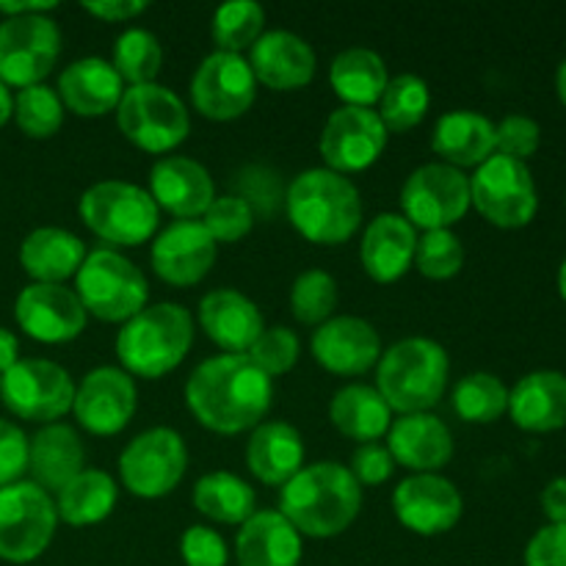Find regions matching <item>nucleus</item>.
I'll list each match as a JSON object with an SVG mask.
<instances>
[{
  "mask_svg": "<svg viewBox=\"0 0 566 566\" xmlns=\"http://www.w3.org/2000/svg\"><path fill=\"white\" fill-rule=\"evenodd\" d=\"M83 459L86 453L72 426L48 423L28 442V470L33 475V484L42 486L48 495L59 492L81 473Z\"/></svg>",
  "mask_w": 566,
  "mask_h": 566,
  "instance_id": "29",
  "label": "nucleus"
},
{
  "mask_svg": "<svg viewBox=\"0 0 566 566\" xmlns=\"http://www.w3.org/2000/svg\"><path fill=\"white\" fill-rule=\"evenodd\" d=\"M53 9H55L53 0H28V3H11V0H6V3H0V14H3V20H9V17L48 14V11Z\"/></svg>",
  "mask_w": 566,
  "mask_h": 566,
  "instance_id": "55",
  "label": "nucleus"
},
{
  "mask_svg": "<svg viewBox=\"0 0 566 566\" xmlns=\"http://www.w3.org/2000/svg\"><path fill=\"white\" fill-rule=\"evenodd\" d=\"M315 363L335 376H359L374 368L381 357V340L374 326L354 315H337L315 329Z\"/></svg>",
  "mask_w": 566,
  "mask_h": 566,
  "instance_id": "21",
  "label": "nucleus"
},
{
  "mask_svg": "<svg viewBox=\"0 0 566 566\" xmlns=\"http://www.w3.org/2000/svg\"><path fill=\"white\" fill-rule=\"evenodd\" d=\"M125 81L114 64L103 59H81L72 61L59 77V97L64 108L77 116H103L108 111L119 108Z\"/></svg>",
  "mask_w": 566,
  "mask_h": 566,
  "instance_id": "28",
  "label": "nucleus"
},
{
  "mask_svg": "<svg viewBox=\"0 0 566 566\" xmlns=\"http://www.w3.org/2000/svg\"><path fill=\"white\" fill-rule=\"evenodd\" d=\"M14 119L25 136L50 138L64 125V103L59 92L44 83L20 88L14 99Z\"/></svg>",
  "mask_w": 566,
  "mask_h": 566,
  "instance_id": "42",
  "label": "nucleus"
},
{
  "mask_svg": "<svg viewBox=\"0 0 566 566\" xmlns=\"http://www.w3.org/2000/svg\"><path fill=\"white\" fill-rule=\"evenodd\" d=\"M20 363V340L11 329L0 326V376Z\"/></svg>",
  "mask_w": 566,
  "mask_h": 566,
  "instance_id": "54",
  "label": "nucleus"
},
{
  "mask_svg": "<svg viewBox=\"0 0 566 566\" xmlns=\"http://www.w3.org/2000/svg\"><path fill=\"white\" fill-rule=\"evenodd\" d=\"M205 230L219 243H235L254 227V210L243 197H216L213 205L205 210Z\"/></svg>",
  "mask_w": 566,
  "mask_h": 566,
  "instance_id": "45",
  "label": "nucleus"
},
{
  "mask_svg": "<svg viewBox=\"0 0 566 566\" xmlns=\"http://www.w3.org/2000/svg\"><path fill=\"white\" fill-rule=\"evenodd\" d=\"M59 525L55 501L33 481L0 490V558L31 564L50 547Z\"/></svg>",
  "mask_w": 566,
  "mask_h": 566,
  "instance_id": "9",
  "label": "nucleus"
},
{
  "mask_svg": "<svg viewBox=\"0 0 566 566\" xmlns=\"http://www.w3.org/2000/svg\"><path fill=\"white\" fill-rule=\"evenodd\" d=\"M149 197L155 199L158 210L164 208L177 219L193 221L213 205L216 186L202 164L182 155H169L149 171Z\"/></svg>",
  "mask_w": 566,
  "mask_h": 566,
  "instance_id": "22",
  "label": "nucleus"
},
{
  "mask_svg": "<svg viewBox=\"0 0 566 566\" xmlns=\"http://www.w3.org/2000/svg\"><path fill=\"white\" fill-rule=\"evenodd\" d=\"M329 418L343 437L357 442H376L392 426V409L376 387L348 385L335 392L329 403Z\"/></svg>",
  "mask_w": 566,
  "mask_h": 566,
  "instance_id": "34",
  "label": "nucleus"
},
{
  "mask_svg": "<svg viewBox=\"0 0 566 566\" xmlns=\"http://www.w3.org/2000/svg\"><path fill=\"white\" fill-rule=\"evenodd\" d=\"M86 260V247L77 235L61 227H39L28 232L20 247V265L33 282L61 285L77 274Z\"/></svg>",
  "mask_w": 566,
  "mask_h": 566,
  "instance_id": "31",
  "label": "nucleus"
},
{
  "mask_svg": "<svg viewBox=\"0 0 566 566\" xmlns=\"http://www.w3.org/2000/svg\"><path fill=\"white\" fill-rule=\"evenodd\" d=\"M329 81L343 103L354 108H370L381 99L390 75L379 53L368 48H348L332 61Z\"/></svg>",
  "mask_w": 566,
  "mask_h": 566,
  "instance_id": "35",
  "label": "nucleus"
},
{
  "mask_svg": "<svg viewBox=\"0 0 566 566\" xmlns=\"http://www.w3.org/2000/svg\"><path fill=\"white\" fill-rule=\"evenodd\" d=\"M249 66L254 72V81L263 86L274 92H296L315 77V53L296 33L271 31L252 44Z\"/></svg>",
  "mask_w": 566,
  "mask_h": 566,
  "instance_id": "24",
  "label": "nucleus"
},
{
  "mask_svg": "<svg viewBox=\"0 0 566 566\" xmlns=\"http://www.w3.org/2000/svg\"><path fill=\"white\" fill-rule=\"evenodd\" d=\"M77 423L97 437H114L125 429L136 412V385L122 368H94L72 401Z\"/></svg>",
  "mask_w": 566,
  "mask_h": 566,
  "instance_id": "18",
  "label": "nucleus"
},
{
  "mask_svg": "<svg viewBox=\"0 0 566 566\" xmlns=\"http://www.w3.org/2000/svg\"><path fill=\"white\" fill-rule=\"evenodd\" d=\"M265 11L252 0H235L224 3L213 14V39L221 53H238L243 48H252L263 36Z\"/></svg>",
  "mask_w": 566,
  "mask_h": 566,
  "instance_id": "41",
  "label": "nucleus"
},
{
  "mask_svg": "<svg viewBox=\"0 0 566 566\" xmlns=\"http://www.w3.org/2000/svg\"><path fill=\"white\" fill-rule=\"evenodd\" d=\"M392 468H396V462H392L390 451L385 446H379V442H365V446H359L354 451L352 468L348 470H352L359 486H379L385 481H390Z\"/></svg>",
  "mask_w": 566,
  "mask_h": 566,
  "instance_id": "50",
  "label": "nucleus"
},
{
  "mask_svg": "<svg viewBox=\"0 0 566 566\" xmlns=\"http://www.w3.org/2000/svg\"><path fill=\"white\" fill-rule=\"evenodd\" d=\"M415 249H418V235L415 227L398 213H381L368 224L363 238V269L370 280L396 282L412 269Z\"/></svg>",
  "mask_w": 566,
  "mask_h": 566,
  "instance_id": "26",
  "label": "nucleus"
},
{
  "mask_svg": "<svg viewBox=\"0 0 566 566\" xmlns=\"http://www.w3.org/2000/svg\"><path fill=\"white\" fill-rule=\"evenodd\" d=\"M153 271L175 287L197 285L216 263V241L202 221H177L153 243Z\"/></svg>",
  "mask_w": 566,
  "mask_h": 566,
  "instance_id": "20",
  "label": "nucleus"
},
{
  "mask_svg": "<svg viewBox=\"0 0 566 566\" xmlns=\"http://www.w3.org/2000/svg\"><path fill=\"white\" fill-rule=\"evenodd\" d=\"M193 506L205 514V517L216 520L224 525H243L254 512H258V497L254 490L238 475L224 473H208L197 481L193 486Z\"/></svg>",
  "mask_w": 566,
  "mask_h": 566,
  "instance_id": "37",
  "label": "nucleus"
},
{
  "mask_svg": "<svg viewBox=\"0 0 566 566\" xmlns=\"http://www.w3.org/2000/svg\"><path fill=\"white\" fill-rule=\"evenodd\" d=\"M337 307V282L326 271L313 269L296 276L291 291V310L298 324L321 326Z\"/></svg>",
  "mask_w": 566,
  "mask_h": 566,
  "instance_id": "43",
  "label": "nucleus"
},
{
  "mask_svg": "<svg viewBox=\"0 0 566 566\" xmlns=\"http://www.w3.org/2000/svg\"><path fill=\"white\" fill-rule=\"evenodd\" d=\"M403 219L412 227L451 230L470 210V177L448 164H426L401 188Z\"/></svg>",
  "mask_w": 566,
  "mask_h": 566,
  "instance_id": "14",
  "label": "nucleus"
},
{
  "mask_svg": "<svg viewBox=\"0 0 566 566\" xmlns=\"http://www.w3.org/2000/svg\"><path fill=\"white\" fill-rule=\"evenodd\" d=\"M83 9L97 17V20L127 22L133 17L144 14L147 3H142V0H105V3H83Z\"/></svg>",
  "mask_w": 566,
  "mask_h": 566,
  "instance_id": "52",
  "label": "nucleus"
},
{
  "mask_svg": "<svg viewBox=\"0 0 566 566\" xmlns=\"http://www.w3.org/2000/svg\"><path fill=\"white\" fill-rule=\"evenodd\" d=\"M387 136L390 130L381 122L379 111L343 105L326 119L318 142L321 158L326 160V169L343 177L365 171L381 158Z\"/></svg>",
  "mask_w": 566,
  "mask_h": 566,
  "instance_id": "15",
  "label": "nucleus"
},
{
  "mask_svg": "<svg viewBox=\"0 0 566 566\" xmlns=\"http://www.w3.org/2000/svg\"><path fill=\"white\" fill-rule=\"evenodd\" d=\"M81 219L88 230L114 247H142L158 230V205L142 186L105 180L81 197Z\"/></svg>",
  "mask_w": 566,
  "mask_h": 566,
  "instance_id": "7",
  "label": "nucleus"
},
{
  "mask_svg": "<svg viewBox=\"0 0 566 566\" xmlns=\"http://www.w3.org/2000/svg\"><path fill=\"white\" fill-rule=\"evenodd\" d=\"M11 116H14V97H11L6 83H0V127H3Z\"/></svg>",
  "mask_w": 566,
  "mask_h": 566,
  "instance_id": "56",
  "label": "nucleus"
},
{
  "mask_svg": "<svg viewBox=\"0 0 566 566\" xmlns=\"http://www.w3.org/2000/svg\"><path fill=\"white\" fill-rule=\"evenodd\" d=\"M122 136L144 153H171L191 130L188 108L171 88L160 83L130 86L116 108Z\"/></svg>",
  "mask_w": 566,
  "mask_h": 566,
  "instance_id": "8",
  "label": "nucleus"
},
{
  "mask_svg": "<svg viewBox=\"0 0 566 566\" xmlns=\"http://www.w3.org/2000/svg\"><path fill=\"white\" fill-rule=\"evenodd\" d=\"M542 144V130L531 116L512 114L495 125V153L514 160H528Z\"/></svg>",
  "mask_w": 566,
  "mask_h": 566,
  "instance_id": "47",
  "label": "nucleus"
},
{
  "mask_svg": "<svg viewBox=\"0 0 566 566\" xmlns=\"http://www.w3.org/2000/svg\"><path fill=\"white\" fill-rule=\"evenodd\" d=\"M392 509L403 528L420 536L451 531L462 520L464 501L457 486L437 473H415L401 481L392 495Z\"/></svg>",
  "mask_w": 566,
  "mask_h": 566,
  "instance_id": "19",
  "label": "nucleus"
},
{
  "mask_svg": "<svg viewBox=\"0 0 566 566\" xmlns=\"http://www.w3.org/2000/svg\"><path fill=\"white\" fill-rule=\"evenodd\" d=\"M446 348L429 337H407L379 357L376 390L387 407L401 415L429 412L448 385Z\"/></svg>",
  "mask_w": 566,
  "mask_h": 566,
  "instance_id": "5",
  "label": "nucleus"
},
{
  "mask_svg": "<svg viewBox=\"0 0 566 566\" xmlns=\"http://www.w3.org/2000/svg\"><path fill=\"white\" fill-rule=\"evenodd\" d=\"M556 92L558 97H562V103L566 105V61L562 66H558V75H556Z\"/></svg>",
  "mask_w": 566,
  "mask_h": 566,
  "instance_id": "57",
  "label": "nucleus"
},
{
  "mask_svg": "<svg viewBox=\"0 0 566 566\" xmlns=\"http://www.w3.org/2000/svg\"><path fill=\"white\" fill-rule=\"evenodd\" d=\"M431 147L453 169L481 166L495 155V125L475 111H451L437 122Z\"/></svg>",
  "mask_w": 566,
  "mask_h": 566,
  "instance_id": "33",
  "label": "nucleus"
},
{
  "mask_svg": "<svg viewBox=\"0 0 566 566\" xmlns=\"http://www.w3.org/2000/svg\"><path fill=\"white\" fill-rule=\"evenodd\" d=\"M509 415L531 434H547L566 426V374L534 370L509 390Z\"/></svg>",
  "mask_w": 566,
  "mask_h": 566,
  "instance_id": "27",
  "label": "nucleus"
},
{
  "mask_svg": "<svg viewBox=\"0 0 566 566\" xmlns=\"http://www.w3.org/2000/svg\"><path fill=\"white\" fill-rule=\"evenodd\" d=\"M274 401V381L247 354L205 359L186 385L193 418L216 434L258 429Z\"/></svg>",
  "mask_w": 566,
  "mask_h": 566,
  "instance_id": "1",
  "label": "nucleus"
},
{
  "mask_svg": "<svg viewBox=\"0 0 566 566\" xmlns=\"http://www.w3.org/2000/svg\"><path fill=\"white\" fill-rule=\"evenodd\" d=\"M247 464L258 481L285 486L304 468L302 434L291 423H260L247 446Z\"/></svg>",
  "mask_w": 566,
  "mask_h": 566,
  "instance_id": "32",
  "label": "nucleus"
},
{
  "mask_svg": "<svg viewBox=\"0 0 566 566\" xmlns=\"http://www.w3.org/2000/svg\"><path fill=\"white\" fill-rule=\"evenodd\" d=\"M238 566H298L302 534L280 512H254L235 542Z\"/></svg>",
  "mask_w": 566,
  "mask_h": 566,
  "instance_id": "30",
  "label": "nucleus"
},
{
  "mask_svg": "<svg viewBox=\"0 0 566 566\" xmlns=\"http://www.w3.org/2000/svg\"><path fill=\"white\" fill-rule=\"evenodd\" d=\"M363 509V486L340 462L302 468L280 495V514L304 536L332 539L348 531Z\"/></svg>",
  "mask_w": 566,
  "mask_h": 566,
  "instance_id": "2",
  "label": "nucleus"
},
{
  "mask_svg": "<svg viewBox=\"0 0 566 566\" xmlns=\"http://www.w3.org/2000/svg\"><path fill=\"white\" fill-rule=\"evenodd\" d=\"M180 553L186 566H227V558H230L224 539L205 525H191L182 534Z\"/></svg>",
  "mask_w": 566,
  "mask_h": 566,
  "instance_id": "48",
  "label": "nucleus"
},
{
  "mask_svg": "<svg viewBox=\"0 0 566 566\" xmlns=\"http://www.w3.org/2000/svg\"><path fill=\"white\" fill-rule=\"evenodd\" d=\"M55 495H59L55 497L59 520L75 528H86V525L103 523L114 512L119 492H116L114 479L103 470H81Z\"/></svg>",
  "mask_w": 566,
  "mask_h": 566,
  "instance_id": "36",
  "label": "nucleus"
},
{
  "mask_svg": "<svg viewBox=\"0 0 566 566\" xmlns=\"http://www.w3.org/2000/svg\"><path fill=\"white\" fill-rule=\"evenodd\" d=\"M61 53L59 25L48 14L9 17L0 22V83L39 86Z\"/></svg>",
  "mask_w": 566,
  "mask_h": 566,
  "instance_id": "11",
  "label": "nucleus"
},
{
  "mask_svg": "<svg viewBox=\"0 0 566 566\" xmlns=\"http://www.w3.org/2000/svg\"><path fill=\"white\" fill-rule=\"evenodd\" d=\"M160 64H164V50H160V42L155 39V33L144 31V28H130V31H125L116 39L114 70L130 86L155 83Z\"/></svg>",
  "mask_w": 566,
  "mask_h": 566,
  "instance_id": "40",
  "label": "nucleus"
},
{
  "mask_svg": "<svg viewBox=\"0 0 566 566\" xmlns=\"http://www.w3.org/2000/svg\"><path fill=\"white\" fill-rule=\"evenodd\" d=\"M86 310L75 291L64 285L22 287L14 302V318L28 337L39 343H70L86 329Z\"/></svg>",
  "mask_w": 566,
  "mask_h": 566,
  "instance_id": "17",
  "label": "nucleus"
},
{
  "mask_svg": "<svg viewBox=\"0 0 566 566\" xmlns=\"http://www.w3.org/2000/svg\"><path fill=\"white\" fill-rule=\"evenodd\" d=\"M258 94L249 61L238 53H210L191 77L193 108L213 122H230L247 114Z\"/></svg>",
  "mask_w": 566,
  "mask_h": 566,
  "instance_id": "16",
  "label": "nucleus"
},
{
  "mask_svg": "<svg viewBox=\"0 0 566 566\" xmlns=\"http://www.w3.org/2000/svg\"><path fill=\"white\" fill-rule=\"evenodd\" d=\"M188 468V448L171 429H149L138 434L119 457L122 484L138 497L169 495L177 490Z\"/></svg>",
  "mask_w": 566,
  "mask_h": 566,
  "instance_id": "13",
  "label": "nucleus"
},
{
  "mask_svg": "<svg viewBox=\"0 0 566 566\" xmlns=\"http://www.w3.org/2000/svg\"><path fill=\"white\" fill-rule=\"evenodd\" d=\"M525 566H566V523H551L525 547Z\"/></svg>",
  "mask_w": 566,
  "mask_h": 566,
  "instance_id": "51",
  "label": "nucleus"
},
{
  "mask_svg": "<svg viewBox=\"0 0 566 566\" xmlns=\"http://www.w3.org/2000/svg\"><path fill=\"white\" fill-rule=\"evenodd\" d=\"M392 462L415 473H437L453 457L451 429L429 412L401 415L387 431Z\"/></svg>",
  "mask_w": 566,
  "mask_h": 566,
  "instance_id": "23",
  "label": "nucleus"
},
{
  "mask_svg": "<svg viewBox=\"0 0 566 566\" xmlns=\"http://www.w3.org/2000/svg\"><path fill=\"white\" fill-rule=\"evenodd\" d=\"M542 509L551 523H566V475H558L542 492Z\"/></svg>",
  "mask_w": 566,
  "mask_h": 566,
  "instance_id": "53",
  "label": "nucleus"
},
{
  "mask_svg": "<svg viewBox=\"0 0 566 566\" xmlns=\"http://www.w3.org/2000/svg\"><path fill=\"white\" fill-rule=\"evenodd\" d=\"M193 343V321L182 304H153L133 315L116 337V357L125 374L160 379L186 359Z\"/></svg>",
  "mask_w": 566,
  "mask_h": 566,
  "instance_id": "4",
  "label": "nucleus"
},
{
  "mask_svg": "<svg viewBox=\"0 0 566 566\" xmlns=\"http://www.w3.org/2000/svg\"><path fill=\"white\" fill-rule=\"evenodd\" d=\"M83 310L108 324H127L147 307L149 287L142 271L114 249H94L75 274Z\"/></svg>",
  "mask_w": 566,
  "mask_h": 566,
  "instance_id": "6",
  "label": "nucleus"
},
{
  "mask_svg": "<svg viewBox=\"0 0 566 566\" xmlns=\"http://www.w3.org/2000/svg\"><path fill=\"white\" fill-rule=\"evenodd\" d=\"M287 219L298 235L321 247H337L359 230L363 199L348 177L332 169H307L291 182Z\"/></svg>",
  "mask_w": 566,
  "mask_h": 566,
  "instance_id": "3",
  "label": "nucleus"
},
{
  "mask_svg": "<svg viewBox=\"0 0 566 566\" xmlns=\"http://www.w3.org/2000/svg\"><path fill=\"white\" fill-rule=\"evenodd\" d=\"M0 398L20 420L53 423L72 409L75 385L72 376L50 359H20L0 376Z\"/></svg>",
  "mask_w": 566,
  "mask_h": 566,
  "instance_id": "12",
  "label": "nucleus"
},
{
  "mask_svg": "<svg viewBox=\"0 0 566 566\" xmlns=\"http://www.w3.org/2000/svg\"><path fill=\"white\" fill-rule=\"evenodd\" d=\"M558 293H562V298L566 302V260L562 263V271H558Z\"/></svg>",
  "mask_w": 566,
  "mask_h": 566,
  "instance_id": "58",
  "label": "nucleus"
},
{
  "mask_svg": "<svg viewBox=\"0 0 566 566\" xmlns=\"http://www.w3.org/2000/svg\"><path fill=\"white\" fill-rule=\"evenodd\" d=\"M298 348L302 346H298L296 332L287 329V326H274V329H263V335L254 340L247 357L274 379V376L287 374L296 365Z\"/></svg>",
  "mask_w": 566,
  "mask_h": 566,
  "instance_id": "46",
  "label": "nucleus"
},
{
  "mask_svg": "<svg viewBox=\"0 0 566 566\" xmlns=\"http://www.w3.org/2000/svg\"><path fill=\"white\" fill-rule=\"evenodd\" d=\"M199 324L205 335L227 354H249L265 329L258 304L230 287L208 293L199 302Z\"/></svg>",
  "mask_w": 566,
  "mask_h": 566,
  "instance_id": "25",
  "label": "nucleus"
},
{
  "mask_svg": "<svg viewBox=\"0 0 566 566\" xmlns=\"http://www.w3.org/2000/svg\"><path fill=\"white\" fill-rule=\"evenodd\" d=\"M28 470V437L9 420H0V490L17 484Z\"/></svg>",
  "mask_w": 566,
  "mask_h": 566,
  "instance_id": "49",
  "label": "nucleus"
},
{
  "mask_svg": "<svg viewBox=\"0 0 566 566\" xmlns=\"http://www.w3.org/2000/svg\"><path fill=\"white\" fill-rule=\"evenodd\" d=\"M415 265L429 280H451L462 271L464 249L462 241L451 230H431L418 238L415 249Z\"/></svg>",
  "mask_w": 566,
  "mask_h": 566,
  "instance_id": "44",
  "label": "nucleus"
},
{
  "mask_svg": "<svg viewBox=\"0 0 566 566\" xmlns=\"http://www.w3.org/2000/svg\"><path fill=\"white\" fill-rule=\"evenodd\" d=\"M453 409L464 423H495L509 412V390L497 376L470 374L453 387Z\"/></svg>",
  "mask_w": 566,
  "mask_h": 566,
  "instance_id": "38",
  "label": "nucleus"
},
{
  "mask_svg": "<svg viewBox=\"0 0 566 566\" xmlns=\"http://www.w3.org/2000/svg\"><path fill=\"white\" fill-rule=\"evenodd\" d=\"M470 205H475L490 224L503 230L531 224L539 208L531 169L523 160L495 153L470 177Z\"/></svg>",
  "mask_w": 566,
  "mask_h": 566,
  "instance_id": "10",
  "label": "nucleus"
},
{
  "mask_svg": "<svg viewBox=\"0 0 566 566\" xmlns=\"http://www.w3.org/2000/svg\"><path fill=\"white\" fill-rule=\"evenodd\" d=\"M431 105V92L426 86L423 77L418 75H398L387 83L385 94H381V122L387 130L407 133L415 125H420Z\"/></svg>",
  "mask_w": 566,
  "mask_h": 566,
  "instance_id": "39",
  "label": "nucleus"
}]
</instances>
